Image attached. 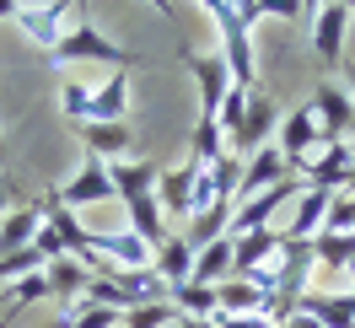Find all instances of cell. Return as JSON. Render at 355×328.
I'll return each mask as SVG.
<instances>
[{"label": "cell", "mask_w": 355, "mask_h": 328, "mask_svg": "<svg viewBox=\"0 0 355 328\" xmlns=\"http://www.w3.org/2000/svg\"><path fill=\"white\" fill-rule=\"evenodd\" d=\"M280 328H323V323H318L312 312H302V307H296V312H291V318H286V323H280Z\"/></svg>", "instance_id": "cell-31"}, {"label": "cell", "mask_w": 355, "mask_h": 328, "mask_svg": "<svg viewBox=\"0 0 355 328\" xmlns=\"http://www.w3.org/2000/svg\"><path fill=\"white\" fill-rule=\"evenodd\" d=\"M54 205H65V210H81V205H108V199H119V189H113V173L108 162H97V156H87L76 173L54 189Z\"/></svg>", "instance_id": "cell-5"}, {"label": "cell", "mask_w": 355, "mask_h": 328, "mask_svg": "<svg viewBox=\"0 0 355 328\" xmlns=\"http://www.w3.org/2000/svg\"><path fill=\"white\" fill-rule=\"evenodd\" d=\"M151 11L162 17V22H178V17H173V0H151Z\"/></svg>", "instance_id": "cell-35"}, {"label": "cell", "mask_w": 355, "mask_h": 328, "mask_svg": "<svg viewBox=\"0 0 355 328\" xmlns=\"http://www.w3.org/2000/svg\"><path fill=\"white\" fill-rule=\"evenodd\" d=\"M350 11L345 0H323V11L312 17V54L323 70H339L345 65V44H350Z\"/></svg>", "instance_id": "cell-6"}, {"label": "cell", "mask_w": 355, "mask_h": 328, "mask_svg": "<svg viewBox=\"0 0 355 328\" xmlns=\"http://www.w3.org/2000/svg\"><path fill=\"white\" fill-rule=\"evenodd\" d=\"M76 11L70 0H22V11H17V27L27 33V44L38 49H54L65 38V17Z\"/></svg>", "instance_id": "cell-12"}, {"label": "cell", "mask_w": 355, "mask_h": 328, "mask_svg": "<svg viewBox=\"0 0 355 328\" xmlns=\"http://www.w3.org/2000/svg\"><path fill=\"white\" fill-rule=\"evenodd\" d=\"M49 275V302H65V307H76L81 296H87V280H92V264H81V259H54L44 269Z\"/></svg>", "instance_id": "cell-18"}, {"label": "cell", "mask_w": 355, "mask_h": 328, "mask_svg": "<svg viewBox=\"0 0 355 328\" xmlns=\"http://www.w3.org/2000/svg\"><path fill=\"white\" fill-rule=\"evenodd\" d=\"M173 323H178L173 302H140L124 312V328H173Z\"/></svg>", "instance_id": "cell-27"}, {"label": "cell", "mask_w": 355, "mask_h": 328, "mask_svg": "<svg viewBox=\"0 0 355 328\" xmlns=\"http://www.w3.org/2000/svg\"><path fill=\"white\" fill-rule=\"evenodd\" d=\"M210 328H275V318L269 312H216Z\"/></svg>", "instance_id": "cell-30"}, {"label": "cell", "mask_w": 355, "mask_h": 328, "mask_svg": "<svg viewBox=\"0 0 355 328\" xmlns=\"http://www.w3.org/2000/svg\"><path fill=\"white\" fill-rule=\"evenodd\" d=\"M221 156H226V135H221V124H216L210 113H200V124H194V135H189V162L210 167V162H221Z\"/></svg>", "instance_id": "cell-23"}, {"label": "cell", "mask_w": 355, "mask_h": 328, "mask_svg": "<svg viewBox=\"0 0 355 328\" xmlns=\"http://www.w3.org/2000/svg\"><path fill=\"white\" fill-rule=\"evenodd\" d=\"M232 269H237V242L232 237H216V242H205V248H194V280L200 285L232 280Z\"/></svg>", "instance_id": "cell-19"}, {"label": "cell", "mask_w": 355, "mask_h": 328, "mask_svg": "<svg viewBox=\"0 0 355 328\" xmlns=\"http://www.w3.org/2000/svg\"><path fill=\"white\" fill-rule=\"evenodd\" d=\"M81 146H87V156H97V162H130L135 156V135L124 130V124H81Z\"/></svg>", "instance_id": "cell-15"}, {"label": "cell", "mask_w": 355, "mask_h": 328, "mask_svg": "<svg viewBox=\"0 0 355 328\" xmlns=\"http://www.w3.org/2000/svg\"><path fill=\"white\" fill-rule=\"evenodd\" d=\"M81 60H103V65L113 70H140V54L124 44H113L103 27H92V22H76L65 27V38L49 49V65H81Z\"/></svg>", "instance_id": "cell-2"}, {"label": "cell", "mask_w": 355, "mask_h": 328, "mask_svg": "<svg viewBox=\"0 0 355 328\" xmlns=\"http://www.w3.org/2000/svg\"><path fill=\"white\" fill-rule=\"evenodd\" d=\"M329 199L323 189H302L296 194V216L286 221V242H312L318 232H323V221H329Z\"/></svg>", "instance_id": "cell-16"}, {"label": "cell", "mask_w": 355, "mask_h": 328, "mask_svg": "<svg viewBox=\"0 0 355 328\" xmlns=\"http://www.w3.org/2000/svg\"><path fill=\"white\" fill-rule=\"evenodd\" d=\"M216 27H221V54H226V65H232V81L253 92V81H259V54H253V27H248L243 17H237V11H226V17H216Z\"/></svg>", "instance_id": "cell-8"}, {"label": "cell", "mask_w": 355, "mask_h": 328, "mask_svg": "<svg viewBox=\"0 0 355 328\" xmlns=\"http://www.w3.org/2000/svg\"><path fill=\"white\" fill-rule=\"evenodd\" d=\"M173 328H210V323H205V318H178Z\"/></svg>", "instance_id": "cell-36"}, {"label": "cell", "mask_w": 355, "mask_h": 328, "mask_svg": "<svg viewBox=\"0 0 355 328\" xmlns=\"http://www.w3.org/2000/svg\"><path fill=\"white\" fill-rule=\"evenodd\" d=\"M307 183L302 178H280L275 189H264V194L243 199L237 210H232V226H226V237H248V232H264L269 221H275V210H286V205H296V194H302Z\"/></svg>", "instance_id": "cell-4"}, {"label": "cell", "mask_w": 355, "mask_h": 328, "mask_svg": "<svg viewBox=\"0 0 355 328\" xmlns=\"http://www.w3.org/2000/svg\"><path fill=\"white\" fill-rule=\"evenodd\" d=\"M194 189H200V162H183V167H162L156 178V205L162 216L183 232V221L194 216Z\"/></svg>", "instance_id": "cell-9"}, {"label": "cell", "mask_w": 355, "mask_h": 328, "mask_svg": "<svg viewBox=\"0 0 355 328\" xmlns=\"http://www.w3.org/2000/svg\"><path fill=\"white\" fill-rule=\"evenodd\" d=\"M323 232H345L355 237V189H339L329 199V221H323Z\"/></svg>", "instance_id": "cell-29"}, {"label": "cell", "mask_w": 355, "mask_h": 328, "mask_svg": "<svg viewBox=\"0 0 355 328\" xmlns=\"http://www.w3.org/2000/svg\"><path fill=\"white\" fill-rule=\"evenodd\" d=\"M237 17H243L248 27L259 22V17H280V22H307L302 0H237Z\"/></svg>", "instance_id": "cell-25"}, {"label": "cell", "mask_w": 355, "mask_h": 328, "mask_svg": "<svg viewBox=\"0 0 355 328\" xmlns=\"http://www.w3.org/2000/svg\"><path fill=\"white\" fill-rule=\"evenodd\" d=\"M183 60H189V76H194V87H200V113L216 119L221 97L237 87V81H232V65H226V54H221V49H210V54H194V49H189Z\"/></svg>", "instance_id": "cell-11"}, {"label": "cell", "mask_w": 355, "mask_h": 328, "mask_svg": "<svg viewBox=\"0 0 355 328\" xmlns=\"http://www.w3.org/2000/svg\"><path fill=\"white\" fill-rule=\"evenodd\" d=\"M200 11H210V17H226V11H237V0H194Z\"/></svg>", "instance_id": "cell-32"}, {"label": "cell", "mask_w": 355, "mask_h": 328, "mask_svg": "<svg viewBox=\"0 0 355 328\" xmlns=\"http://www.w3.org/2000/svg\"><path fill=\"white\" fill-rule=\"evenodd\" d=\"M275 130H280V108H275V97H269V92H248V113H243V130L232 135V146H226V151L232 156H253V151H264L269 140H275Z\"/></svg>", "instance_id": "cell-7"}, {"label": "cell", "mask_w": 355, "mask_h": 328, "mask_svg": "<svg viewBox=\"0 0 355 328\" xmlns=\"http://www.w3.org/2000/svg\"><path fill=\"white\" fill-rule=\"evenodd\" d=\"M243 113H248V87H232V92L221 97V108H216V124H221L226 146H232V135L243 130Z\"/></svg>", "instance_id": "cell-28"}, {"label": "cell", "mask_w": 355, "mask_h": 328, "mask_svg": "<svg viewBox=\"0 0 355 328\" xmlns=\"http://www.w3.org/2000/svg\"><path fill=\"white\" fill-rule=\"evenodd\" d=\"M345 6H355V0H345Z\"/></svg>", "instance_id": "cell-39"}, {"label": "cell", "mask_w": 355, "mask_h": 328, "mask_svg": "<svg viewBox=\"0 0 355 328\" xmlns=\"http://www.w3.org/2000/svg\"><path fill=\"white\" fill-rule=\"evenodd\" d=\"M11 199H17V194H11V183H6V178H0V221L11 216Z\"/></svg>", "instance_id": "cell-33"}, {"label": "cell", "mask_w": 355, "mask_h": 328, "mask_svg": "<svg viewBox=\"0 0 355 328\" xmlns=\"http://www.w3.org/2000/svg\"><path fill=\"white\" fill-rule=\"evenodd\" d=\"M312 253H318V264L350 269V259H355V237H345V232H318V237H312Z\"/></svg>", "instance_id": "cell-26"}, {"label": "cell", "mask_w": 355, "mask_h": 328, "mask_svg": "<svg viewBox=\"0 0 355 328\" xmlns=\"http://www.w3.org/2000/svg\"><path fill=\"white\" fill-rule=\"evenodd\" d=\"M307 189H323V194H339V189H350L355 183V167H350V140H329L323 151L307 162V173H302Z\"/></svg>", "instance_id": "cell-13"}, {"label": "cell", "mask_w": 355, "mask_h": 328, "mask_svg": "<svg viewBox=\"0 0 355 328\" xmlns=\"http://www.w3.org/2000/svg\"><path fill=\"white\" fill-rule=\"evenodd\" d=\"M345 92L355 97V65H345Z\"/></svg>", "instance_id": "cell-38"}, {"label": "cell", "mask_w": 355, "mask_h": 328, "mask_svg": "<svg viewBox=\"0 0 355 328\" xmlns=\"http://www.w3.org/2000/svg\"><path fill=\"white\" fill-rule=\"evenodd\" d=\"M221 312H269V296L253 280L232 275V280H221Z\"/></svg>", "instance_id": "cell-24"}, {"label": "cell", "mask_w": 355, "mask_h": 328, "mask_svg": "<svg viewBox=\"0 0 355 328\" xmlns=\"http://www.w3.org/2000/svg\"><path fill=\"white\" fill-rule=\"evenodd\" d=\"M312 113L323 124V140H355V97L345 92V81H318Z\"/></svg>", "instance_id": "cell-10"}, {"label": "cell", "mask_w": 355, "mask_h": 328, "mask_svg": "<svg viewBox=\"0 0 355 328\" xmlns=\"http://www.w3.org/2000/svg\"><path fill=\"white\" fill-rule=\"evenodd\" d=\"M280 178H296V173L286 167V156H280V146L269 140L264 151H253V156L243 162V183H237V205H243V199H253V194H264V189H275Z\"/></svg>", "instance_id": "cell-14"}, {"label": "cell", "mask_w": 355, "mask_h": 328, "mask_svg": "<svg viewBox=\"0 0 355 328\" xmlns=\"http://www.w3.org/2000/svg\"><path fill=\"white\" fill-rule=\"evenodd\" d=\"M108 173H113V189H119V205H130V199L156 194L162 167H156V162H146V156H130V162H113Z\"/></svg>", "instance_id": "cell-17"}, {"label": "cell", "mask_w": 355, "mask_h": 328, "mask_svg": "<svg viewBox=\"0 0 355 328\" xmlns=\"http://www.w3.org/2000/svg\"><path fill=\"white\" fill-rule=\"evenodd\" d=\"M60 113L70 124H124L130 113V70H113L103 87H81V81H65L60 87Z\"/></svg>", "instance_id": "cell-1"}, {"label": "cell", "mask_w": 355, "mask_h": 328, "mask_svg": "<svg viewBox=\"0 0 355 328\" xmlns=\"http://www.w3.org/2000/svg\"><path fill=\"white\" fill-rule=\"evenodd\" d=\"M302 11H307V22H312V17L323 11V0H302Z\"/></svg>", "instance_id": "cell-37"}, {"label": "cell", "mask_w": 355, "mask_h": 328, "mask_svg": "<svg viewBox=\"0 0 355 328\" xmlns=\"http://www.w3.org/2000/svg\"><path fill=\"white\" fill-rule=\"evenodd\" d=\"M302 312H312L323 328H355V291H345V296L307 291V296H302Z\"/></svg>", "instance_id": "cell-22"}, {"label": "cell", "mask_w": 355, "mask_h": 328, "mask_svg": "<svg viewBox=\"0 0 355 328\" xmlns=\"http://www.w3.org/2000/svg\"><path fill=\"white\" fill-rule=\"evenodd\" d=\"M275 146H280V156H286V167L296 178L307 173V162L329 140H323V124H318V113H312V103H302V108H291V113H280V130H275Z\"/></svg>", "instance_id": "cell-3"}, {"label": "cell", "mask_w": 355, "mask_h": 328, "mask_svg": "<svg viewBox=\"0 0 355 328\" xmlns=\"http://www.w3.org/2000/svg\"><path fill=\"white\" fill-rule=\"evenodd\" d=\"M17 11H22V0H0V22H17Z\"/></svg>", "instance_id": "cell-34"}, {"label": "cell", "mask_w": 355, "mask_h": 328, "mask_svg": "<svg viewBox=\"0 0 355 328\" xmlns=\"http://www.w3.org/2000/svg\"><path fill=\"white\" fill-rule=\"evenodd\" d=\"M151 269L167 280V291H173V285H183V280H194V248H189V237H183V232H173V237L156 248V264H151Z\"/></svg>", "instance_id": "cell-21"}, {"label": "cell", "mask_w": 355, "mask_h": 328, "mask_svg": "<svg viewBox=\"0 0 355 328\" xmlns=\"http://www.w3.org/2000/svg\"><path fill=\"white\" fill-rule=\"evenodd\" d=\"M167 302L178 307V318H216L221 312V285H200V280H183V285H173L167 291Z\"/></svg>", "instance_id": "cell-20"}]
</instances>
